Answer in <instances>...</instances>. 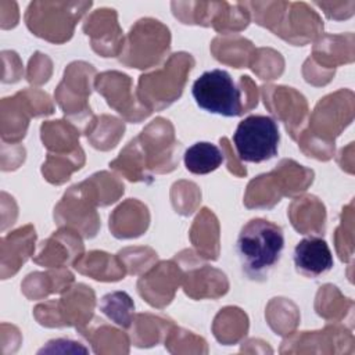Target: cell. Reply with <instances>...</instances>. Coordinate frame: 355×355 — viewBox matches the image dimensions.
<instances>
[{"label":"cell","mask_w":355,"mask_h":355,"mask_svg":"<svg viewBox=\"0 0 355 355\" xmlns=\"http://www.w3.org/2000/svg\"><path fill=\"white\" fill-rule=\"evenodd\" d=\"M283 250V229L262 218L248 220L241 227L236 241L241 269L251 280H265L280 261Z\"/></svg>","instance_id":"1"},{"label":"cell","mask_w":355,"mask_h":355,"mask_svg":"<svg viewBox=\"0 0 355 355\" xmlns=\"http://www.w3.org/2000/svg\"><path fill=\"white\" fill-rule=\"evenodd\" d=\"M280 141L279 126L268 115L244 118L233 133L237 155L245 162H265L277 155Z\"/></svg>","instance_id":"2"},{"label":"cell","mask_w":355,"mask_h":355,"mask_svg":"<svg viewBox=\"0 0 355 355\" xmlns=\"http://www.w3.org/2000/svg\"><path fill=\"white\" fill-rule=\"evenodd\" d=\"M191 93L196 104L209 114L227 118L241 114V92L225 69L202 72L194 80Z\"/></svg>","instance_id":"3"},{"label":"cell","mask_w":355,"mask_h":355,"mask_svg":"<svg viewBox=\"0 0 355 355\" xmlns=\"http://www.w3.org/2000/svg\"><path fill=\"white\" fill-rule=\"evenodd\" d=\"M294 266L306 277H319L333 268V255L329 244L320 237L302 239L294 248Z\"/></svg>","instance_id":"4"},{"label":"cell","mask_w":355,"mask_h":355,"mask_svg":"<svg viewBox=\"0 0 355 355\" xmlns=\"http://www.w3.org/2000/svg\"><path fill=\"white\" fill-rule=\"evenodd\" d=\"M183 162L189 172L207 175L222 165L223 154L218 146L209 141H197L184 151Z\"/></svg>","instance_id":"5"}]
</instances>
